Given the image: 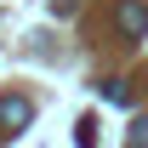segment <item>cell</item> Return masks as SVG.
I'll use <instances>...</instances> for the list:
<instances>
[{"label": "cell", "instance_id": "cell-1", "mask_svg": "<svg viewBox=\"0 0 148 148\" xmlns=\"http://www.w3.org/2000/svg\"><path fill=\"white\" fill-rule=\"evenodd\" d=\"M114 23H120L125 40H148V6L143 0H120V6H114Z\"/></svg>", "mask_w": 148, "mask_h": 148}, {"label": "cell", "instance_id": "cell-3", "mask_svg": "<svg viewBox=\"0 0 148 148\" xmlns=\"http://www.w3.org/2000/svg\"><path fill=\"white\" fill-rule=\"evenodd\" d=\"M103 97H108V103H120V108H125V103H131V86H125V80H103Z\"/></svg>", "mask_w": 148, "mask_h": 148}, {"label": "cell", "instance_id": "cell-2", "mask_svg": "<svg viewBox=\"0 0 148 148\" xmlns=\"http://www.w3.org/2000/svg\"><path fill=\"white\" fill-rule=\"evenodd\" d=\"M29 120H34V103L29 97H0V125L6 131H23Z\"/></svg>", "mask_w": 148, "mask_h": 148}, {"label": "cell", "instance_id": "cell-4", "mask_svg": "<svg viewBox=\"0 0 148 148\" xmlns=\"http://www.w3.org/2000/svg\"><path fill=\"white\" fill-rule=\"evenodd\" d=\"M125 148H148V114H143V120H131V137H125Z\"/></svg>", "mask_w": 148, "mask_h": 148}, {"label": "cell", "instance_id": "cell-5", "mask_svg": "<svg viewBox=\"0 0 148 148\" xmlns=\"http://www.w3.org/2000/svg\"><path fill=\"white\" fill-rule=\"evenodd\" d=\"M80 148H97V120H80V137H74Z\"/></svg>", "mask_w": 148, "mask_h": 148}]
</instances>
